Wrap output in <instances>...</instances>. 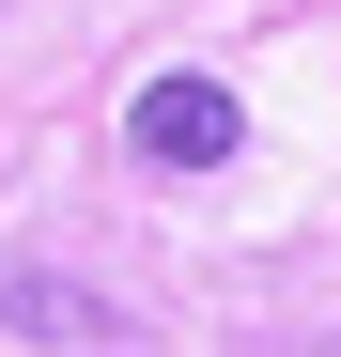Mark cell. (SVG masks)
Segmentation results:
<instances>
[{
  "mask_svg": "<svg viewBox=\"0 0 341 357\" xmlns=\"http://www.w3.org/2000/svg\"><path fill=\"white\" fill-rule=\"evenodd\" d=\"M0 326H16V342H125V311H109V295L31 280V264H0Z\"/></svg>",
  "mask_w": 341,
  "mask_h": 357,
  "instance_id": "obj_2",
  "label": "cell"
},
{
  "mask_svg": "<svg viewBox=\"0 0 341 357\" xmlns=\"http://www.w3.org/2000/svg\"><path fill=\"white\" fill-rule=\"evenodd\" d=\"M233 140H248V109L217 78H140V109H125V155H155V171H217Z\"/></svg>",
  "mask_w": 341,
  "mask_h": 357,
  "instance_id": "obj_1",
  "label": "cell"
}]
</instances>
